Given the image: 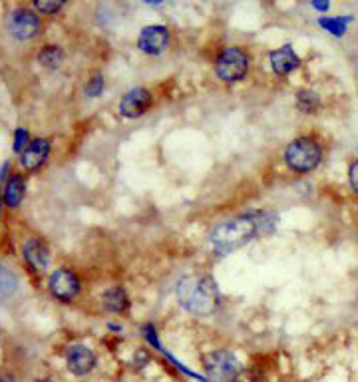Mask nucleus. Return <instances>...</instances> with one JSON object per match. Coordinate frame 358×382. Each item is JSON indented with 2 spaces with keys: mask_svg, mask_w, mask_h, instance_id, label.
Returning a JSON list of instances; mask_svg holds the SVG:
<instances>
[{
  "mask_svg": "<svg viewBox=\"0 0 358 382\" xmlns=\"http://www.w3.org/2000/svg\"><path fill=\"white\" fill-rule=\"evenodd\" d=\"M175 295L179 305L195 316H209L219 309V289L209 275H185L179 279Z\"/></svg>",
  "mask_w": 358,
  "mask_h": 382,
  "instance_id": "nucleus-1",
  "label": "nucleus"
},
{
  "mask_svg": "<svg viewBox=\"0 0 358 382\" xmlns=\"http://www.w3.org/2000/svg\"><path fill=\"white\" fill-rule=\"evenodd\" d=\"M257 233H259V223L255 220V215H241V217L219 223L211 231L209 241L214 245L215 253L223 255V253H229L247 245L251 239L257 237Z\"/></svg>",
  "mask_w": 358,
  "mask_h": 382,
  "instance_id": "nucleus-2",
  "label": "nucleus"
},
{
  "mask_svg": "<svg viewBox=\"0 0 358 382\" xmlns=\"http://www.w3.org/2000/svg\"><path fill=\"white\" fill-rule=\"evenodd\" d=\"M201 366L211 382H239L245 374L239 356L229 349H214L201 354Z\"/></svg>",
  "mask_w": 358,
  "mask_h": 382,
  "instance_id": "nucleus-3",
  "label": "nucleus"
},
{
  "mask_svg": "<svg viewBox=\"0 0 358 382\" xmlns=\"http://www.w3.org/2000/svg\"><path fill=\"white\" fill-rule=\"evenodd\" d=\"M322 162V148L310 135L295 138L285 150V163L290 172L309 173L317 170Z\"/></svg>",
  "mask_w": 358,
  "mask_h": 382,
  "instance_id": "nucleus-4",
  "label": "nucleus"
},
{
  "mask_svg": "<svg viewBox=\"0 0 358 382\" xmlns=\"http://www.w3.org/2000/svg\"><path fill=\"white\" fill-rule=\"evenodd\" d=\"M215 72L227 84L241 82L249 72V56L239 46H229L223 50L215 60Z\"/></svg>",
  "mask_w": 358,
  "mask_h": 382,
  "instance_id": "nucleus-5",
  "label": "nucleus"
},
{
  "mask_svg": "<svg viewBox=\"0 0 358 382\" xmlns=\"http://www.w3.org/2000/svg\"><path fill=\"white\" fill-rule=\"evenodd\" d=\"M64 361H66V368L72 376H88L98 366V354L92 346L88 344L76 343L66 349L64 353Z\"/></svg>",
  "mask_w": 358,
  "mask_h": 382,
  "instance_id": "nucleus-6",
  "label": "nucleus"
},
{
  "mask_svg": "<svg viewBox=\"0 0 358 382\" xmlns=\"http://www.w3.org/2000/svg\"><path fill=\"white\" fill-rule=\"evenodd\" d=\"M48 286L50 293L54 295V299H58L62 303H72V301L80 295V291H82L80 279H78L76 273L70 271V269H58V271H54V273L50 275Z\"/></svg>",
  "mask_w": 358,
  "mask_h": 382,
  "instance_id": "nucleus-7",
  "label": "nucleus"
},
{
  "mask_svg": "<svg viewBox=\"0 0 358 382\" xmlns=\"http://www.w3.org/2000/svg\"><path fill=\"white\" fill-rule=\"evenodd\" d=\"M154 105V96L145 88H134L120 100V114L127 120H136L149 112Z\"/></svg>",
  "mask_w": 358,
  "mask_h": 382,
  "instance_id": "nucleus-8",
  "label": "nucleus"
},
{
  "mask_svg": "<svg viewBox=\"0 0 358 382\" xmlns=\"http://www.w3.org/2000/svg\"><path fill=\"white\" fill-rule=\"evenodd\" d=\"M9 32L19 40L34 38L40 32V19L28 9H16L9 16Z\"/></svg>",
  "mask_w": 358,
  "mask_h": 382,
  "instance_id": "nucleus-9",
  "label": "nucleus"
},
{
  "mask_svg": "<svg viewBox=\"0 0 358 382\" xmlns=\"http://www.w3.org/2000/svg\"><path fill=\"white\" fill-rule=\"evenodd\" d=\"M167 44H169V30L162 26V24L145 26L139 32V36H137V48L144 54H149V56L162 54L165 48H167Z\"/></svg>",
  "mask_w": 358,
  "mask_h": 382,
  "instance_id": "nucleus-10",
  "label": "nucleus"
},
{
  "mask_svg": "<svg viewBox=\"0 0 358 382\" xmlns=\"http://www.w3.org/2000/svg\"><path fill=\"white\" fill-rule=\"evenodd\" d=\"M22 257L26 261L32 271L42 273L46 271L50 265V249L48 245L38 237H30L24 245H22Z\"/></svg>",
  "mask_w": 358,
  "mask_h": 382,
  "instance_id": "nucleus-11",
  "label": "nucleus"
},
{
  "mask_svg": "<svg viewBox=\"0 0 358 382\" xmlns=\"http://www.w3.org/2000/svg\"><path fill=\"white\" fill-rule=\"evenodd\" d=\"M50 155V142L44 138H36L28 143V148L20 153V165L28 172L40 170Z\"/></svg>",
  "mask_w": 358,
  "mask_h": 382,
  "instance_id": "nucleus-12",
  "label": "nucleus"
},
{
  "mask_svg": "<svg viewBox=\"0 0 358 382\" xmlns=\"http://www.w3.org/2000/svg\"><path fill=\"white\" fill-rule=\"evenodd\" d=\"M269 60H271L273 72L277 76H287L293 70H297L300 66V58L295 54V50L290 44H285V46L277 48V50H271L269 52Z\"/></svg>",
  "mask_w": 358,
  "mask_h": 382,
  "instance_id": "nucleus-13",
  "label": "nucleus"
},
{
  "mask_svg": "<svg viewBox=\"0 0 358 382\" xmlns=\"http://www.w3.org/2000/svg\"><path fill=\"white\" fill-rule=\"evenodd\" d=\"M130 305L132 303H130V296H127L124 286H110L102 295V306H104V311L112 313V315H124L130 311Z\"/></svg>",
  "mask_w": 358,
  "mask_h": 382,
  "instance_id": "nucleus-14",
  "label": "nucleus"
},
{
  "mask_svg": "<svg viewBox=\"0 0 358 382\" xmlns=\"http://www.w3.org/2000/svg\"><path fill=\"white\" fill-rule=\"evenodd\" d=\"M24 193H26V182L20 173H12L9 177V182L2 190V200H4V205L14 210L19 207L22 200H24Z\"/></svg>",
  "mask_w": 358,
  "mask_h": 382,
  "instance_id": "nucleus-15",
  "label": "nucleus"
},
{
  "mask_svg": "<svg viewBox=\"0 0 358 382\" xmlns=\"http://www.w3.org/2000/svg\"><path fill=\"white\" fill-rule=\"evenodd\" d=\"M297 108L302 114L312 115L320 110V96L315 90H307L302 88L297 92Z\"/></svg>",
  "mask_w": 358,
  "mask_h": 382,
  "instance_id": "nucleus-16",
  "label": "nucleus"
},
{
  "mask_svg": "<svg viewBox=\"0 0 358 382\" xmlns=\"http://www.w3.org/2000/svg\"><path fill=\"white\" fill-rule=\"evenodd\" d=\"M64 60V50L60 46H44L38 52V62L44 68H58Z\"/></svg>",
  "mask_w": 358,
  "mask_h": 382,
  "instance_id": "nucleus-17",
  "label": "nucleus"
},
{
  "mask_svg": "<svg viewBox=\"0 0 358 382\" xmlns=\"http://www.w3.org/2000/svg\"><path fill=\"white\" fill-rule=\"evenodd\" d=\"M350 19H344V16H337V19H329V16H325V19L319 20V24L322 29L330 32V34H335V36H342L344 32H347V26H349Z\"/></svg>",
  "mask_w": 358,
  "mask_h": 382,
  "instance_id": "nucleus-18",
  "label": "nucleus"
},
{
  "mask_svg": "<svg viewBox=\"0 0 358 382\" xmlns=\"http://www.w3.org/2000/svg\"><path fill=\"white\" fill-rule=\"evenodd\" d=\"M142 336H144V341L154 351H157V353H162L164 351V344H162V341H159V333H157V329H155V325H152V323H145L144 326H142Z\"/></svg>",
  "mask_w": 358,
  "mask_h": 382,
  "instance_id": "nucleus-19",
  "label": "nucleus"
},
{
  "mask_svg": "<svg viewBox=\"0 0 358 382\" xmlns=\"http://www.w3.org/2000/svg\"><path fill=\"white\" fill-rule=\"evenodd\" d=\"M16 289V279L6 269H0V299H6L14 293Z\"/></svg>",
  "mask_w": 358,
  "mask_h": 382,
  "instance_id": "nucleus-20",
  "label": "nucleus"
},
{
  "mask_svg": "<svg viewBox=\"0 0 358 382\" xmlns=\"http://www.w3.org/2000/svg\"><path fill=\"white\" fill-rule=\"evenodd\" d=\"M32 2L42 14H56L66 4V0H32Z\"/></svg>",
  "mask_w": 358,
  "mask_h": 382,
  "instance_id": "nucleus-21",
  "label": "nucleus"
},
{
  "mask_svg": "<svg viewBox=\"0 0 358 382\" xmlns=\"http://www.w3.org/2000/svg\"><path fill=\"white\" fill-rule=\"evenodd\" d=\"M104 86H106L104 84V76L102 74H94V76H90V80H88L84 92L90 98H98V96H102V92H104Z\"/></svg>",
  "mask_w": 358,
  "mask_h": 382,
  "instance_id": "nucleus-22",
  "label": "nucleus"
},
{
  "mask_svg": "<svg viewBox=\"0 0 358 382\" xmlns=\"http://www.w3.org/2000/svg\"><path fill=\"white\" fill-rule=\"evenodd\" d=\"M28 143H30L28 132H26L24 128H19V130L14 132V152L22 153L26 148H28Z\"/></svg>",
  "mask_w": 358,
  "mask_h": 382,
  "instance_id": "nucleus-23",
  "label": "nucleus"
},
{
  "mask_svg": "<svg viewBox=\"0 0 358 382\" xmlns=\"http://www.w3.org/2000/svg\"><path fill=\"white\" fill-rule=\"evenodd\" d=\"M149 363H152V354L147 353L145 349H137L136 353H134V358H132V366H134L136 371H142V368H145Z\"/></svg>",
  "mask_w": 358,
  "mask_h": 382,
  "instance_id": "nucleus-24",
  "label": "nucleus"
},
{
  "mask_svg": "<svg viewBox=\"0 0 358 382\" xmlns=\"http://www.w3.org/2000/svg\"><path fill=\"white\" fill-rule=\"evenodd\" d=\"M349 183H350V187H352V191L358 195V160H354V162L350 163Z\"/></svg>",
  "mask_w": 358,
  "mask_h": 382,
  "instance_id": "nucleus-25",
  "label": "nucleus"
},
{
  "mask_svg": "<svg viewBox=\"0 0 358 382\" xmlns=\"http://www.w3.org/2000/svg\"><path fill=\"white\" fill-rule=\"evenodd\" d=\"M310 4L317 10H320V12H327L330 6V0H310Z\"/></svg>",
  "mask_w": 358,
  "mask_h": 382,
  "instance_id": "nucleus-26",
  "label": "nucleus"
},
{
  "mask_svg": "<svg viewBox=\"0 0 358 382\" xmlns=\"http://www.w3.org/2000/svg\"><path fill=\"white\" fill-rule=\"evenodd\" d=\"M0 382H16L14 381V376L9 373H4V374H0Z\"/></svg>",
  "mask_w": 358,
  "mask_h": 382,
  "instance_id": "nucleus-27",
  "label": "nucleus"
},
{
  "mask_svg": "<svg viewBox=\"0 0 358 382\" xmlns=\"http://www.w3.org/2000/svg\"><path fill=\"white\" fill-rule=\"evenodd\" d=\"M34 382H58L56 378H52V376H44V378H36Z\"/></svg>",
  "mask_w": 358,
  "mask_h": 382,
  "instance_id": "nucleus-28",
  "label": "nucleus"
},
{
  "mask_svg": "<svg viewBox=\"0 0 358 382\" xmlns=\"http://www.w3.org/2000/svg\"><path fill=\"white\" fill-rule=\"evenodd\" d=\"M107 329H110V331H114V333H120V331H122V326L112 325V323H110V325H107Z\"/></svg>",
  "mask_w": 358,
  "mask_h": 382,
  "instance_id": "nucleus-29",
  "label": "nucleus"
},
{
  "mask_svg": "<svg viewBox=\"0 0 358 382\" xmlns=\"http://www.w3.org/2000/svg\"><path fill=\"white\" fill-rule=\"evenodd\" d=\"M147 4H159V2H164V0H144Z\"/></svg>",
  "mask_w": 358,
  "mask_h": 382,
  "instance_id": "nucleus-30",
  "label": "nucleus"
},
{
  "mask_svg": "<svg viewBox=\"0 0 358 382\" xmlns=\"http://www.w3.org/2000/svg\"><path fill=\"white\" fill-rule=\"evenodd\" d=\"M2 201L4 200H2V187H0V210H2Z\"/></svg>",
  "mask_w": 358,
  "mask_h": 382,
  "instance_id": "nucleus-31",
  "label": "nucleus"
}]
</instances>
